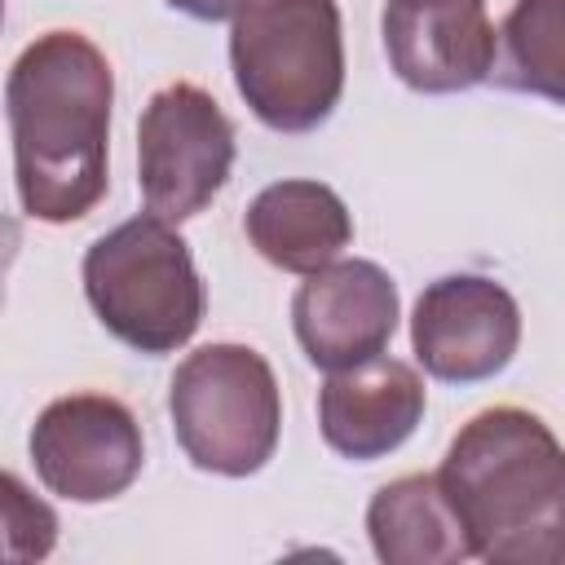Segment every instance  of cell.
Segmentation results:
<instances>
[{
  "instance_id": "2",
  "label": "cell",
  "mask_w": 565,
  "mask_h": 565,
  "mask_svg": "<svg viewBox=\"0 0 565 565\" xmlns=\"http://www.w3.org/2000/svg\"><path fill=\"white\" fill-rule=\"evenodd\" d=\"M437 481L490 565H556L565 547V459L556 433L521 406L477 411L450 441Z\"/></svg>"
},
{
  "instance_id": "15",
  "label": "cell",
  "mask_w": 565,
  "mask_h": 565,
  "mask_svg": "<svg viewBox=\"0 0 565 565\" xmlns=\"http://www.w3.org/2000/svg\"><path fill=\"white\" fill-rule=\"evenodd\" d=\"M57 543V512L13 472H0V565L44 561Z\"/></svg>"
},
{
  "instance_id": "18",
  "label": "cell",
  "mask_w": 565,
  "mask_h": 565,
  "mask_svg": "<svg viewBox=\"0 0 565 565\" xmlns=\"http://www.w3.org/2000/svg\"><path fill=\"white\" fill-rule=\"evenodd\" d=\"M0 22H4V0H0Z\"/></svg>"
},
{
  "instance_id": "10",
  "label": "cell",
  "mask_w": 565,
  "mask_h": 565,
  "mask_svg": "<svg viewBox=\"0 0 565 565\" xmlns=\"http://www.w3.org/2000/svg\"><path fill=\"white\" fill-rule=\"evenodd\" d=\"M380 31L393 75L415 93H463L490 79L494 22L486 0H388Z\"/></svg>"
},
{
  "instance_id": "6",
  "label": "cell",
  "mask_w": 565,
  "mask_h": 565,
  "mask_svg": "<svg viewBox=\"0 0 565 565\" xmlns=\"http://www.w3.org/2000/svg\"><path fill=\"white\" fill-rule=\"evenodd\" d=\"M234 168V124L199 84L159 88L137 124V185L159 221L199 216Z\"/></svg>"
},
{
  "instance_id": "12",
  "label": "cell",
  "mask_w": 565,
  "mask_h": 565,
  "mask_svg": "<svg viewBox=\"0 0 565 565\" xmlns=\"http://www.w3.org/2000/svg\"><path fill=\"white\" fill-rule=\"evenodd\" d=\"M243 230L252 238V247L287 274H313L322 265H331L349 238H353V216L344 207V199L322 185V181H274L265 185L243 216Z\"/></svg>"
},
{
  "instance_id": "3",
  "label": "cell",
  "mask_w": 565,
  "mask_h": 565,
  "mask_svg": "<svg viewBox=\"0 0 565 565\" xmlns=\"http://www.w3.org/2000/svg\"><path fill=\"white\" fill-rule=\"evenodd\" d=\"M238 97L274 132H313L344 93L335 0H247L230 18Z\"/></svg>"
},
{
  "instance_id": "13",
  "label": "cell",
  "mask_w": 565,
  "mask_h": 565,
  "mask_svg": "<svg viewBox=\"0 0 565 565\" xmlns=\"http://www.w3.org/2000/svg\"><path fill=\"white\" fill-rule=\"evenodd\" d=\"M366 534L384 565H455L472 556L437 472H411L380 486L366 503Z\"/></svg>"
},
{
  "instance_id": "4",
  "label": "cell",
  "mask_w": 565,
  "mask_h": 565,
  "mask_svg": "<svg viewBox=\"0 0 565 565\" xmlns=\"http://www.w3.org/2000/svg\"><path fill=\"white\" fill-rule=\"evenodd\" d=\"M84 296L128 349L163 358L203 322V278L185 238L159 216H132L84 252Z\"/></svg>"
},
{
  "instance_id": "5",
  "label": "cell",
  "mask_w": 565,
  "mask_h": 565,
  "mask_svg": "<svg viewBox=\"0 0 565 565\" xmlns=\"http://www.w3.org/2000/svg\"><path fill=\"white\" fill-rule=\"evenodd\" d=\"M168 415L185 459L216 477L260 472L282 433V397L274 366L247 344H203L194 349L172 384Z\"/></svg>"
},
{
  "instance_id": "17",
  "label": "cell",
  "mask_w": 565,
  "mask_h": 565,
  "mask_svg": "<svg viewBox=\"0 0 565 565\" xmlns=\"http://www.w3.org/2000/svg\"><path fill=\"white\" fill-rule=\"evenodd\" d=\"M18 247H22V225L13 216H0V305H4V282L18 260Z\"/></svg>"
},
{
  "instance_id": "14",
  "label": "cell",
  "mask_w": 565,
  "mask_h": 565,
  "mask_svg": "<svg viewBox=\"0 0 565 565\" xmlns=\"http://www.w3.org/2000/svg\"><path fill=\"white\" fill-rule=\"evenodd\" d=\"M490 75L503 88L561 102V0H516L494 31Z\"/></svg>"
},
{
  "instance_id": "9",
  "label": "cell",
  "mask_w": 565,
  "mask_h": 565,
  "mask_svg": "<svg viewBox=\"0 0 565 565\" xmlns=\"http://www.w3.org/2000/svg\"><path fill=\"white\" fill-rule=\"evenodd\" d=\"M291 327L305 358L322 371H344L388 349L397 331V282L375 260H331L291 296Z\"/></svg>"
},
{
  "instance_id": "8",
  "label": "cell",
  "mask_w": 565,
  "mask_h": 565,
  "mask_svg": "<svg viewBox=\"0 0 565 565\" xmlns=\"http://www.w3.org/2000/svg\"><path fill=\"white\" fill-rule=\"evenodd\" d=\"M521 344L512 291L486 274H446L415 300L411 349L441 384H481L499 375Z\"/></svg>"
},
{
  "instance_id": "16",
  "label": "cell",
  "mask_w": 565,
  "mask_h": 565,
  "mask_svg": "<svg viewBox=\"0 0 565 565\" xmlns=\"http://www.w3.org/2000/svg\"><path fill=\"white\" fill-rule=\"evenodd\" d=\"M177 13L199 18V22H230L247 0H168Z\"/></svg>"
},
{
  "instance_id": "11",
  "label": "cell",
  "mask_w": 565,
  "mask_h": 565,
  "mask_svg": "<svg viewBox=\"0 0 565 565\" xmlns=\"http://www.w3.org/2000/svg\"><path fill=\"white\" fill-rule=\"evenodd\" d=\"M424 419V380L402 358H366L344 371H331L318 388V428L322 441L353 459L371 463L393 455Z\"/></svg>"
},
{
  "instance_id": "7",
  "label": "cell",
  "mask_w": 565,
  "mask_h": 565,
  "mask_svg": "<svg viewBox=\"0 0 565 565\" xmlns=\"http://www.w3.org/2000/svg\"><path fill=\"white\" fill-rule=\"evenodd\" d=\"M35 477L71 503H106L141 477V424L106 393H71L40 411L26 437Z\"/></svg>"
},
{
  "instance_id": "1",
  "label": "cell",
  "mask_w": 565,
  "mask_h": 565,
  "mask_svg": "<svg viewBox=\"0 0 565 565\" xmlns=\"http://www.w3.org/2000/svg\"><path fill=\"white\" fill-rule=\"evenodd\" d=\"M115 75L84 31L35 35L4 79L22 212L49 225L88 216L106 194Z\"/></svg>"
}]
</instances>
